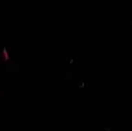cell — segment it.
I'll list each match as a JSON object with an SVG mask.
<instances>
[{
	"mask_svg": "<svg viewBox=\"0 0 132 131\" xmlns=\"http://www.w3.org/2000/svg\"><path fill=\"white\" fill-rule=\"evenodd\" d=\"M3 55H4V59H8V54H7V50L6 48L3 50Z\"/></svg>",
	"mask_w": 132,
	"mask_h": 131,
	"instance_id": "obj_1",
	"label": "cell"
}]
</instances>
